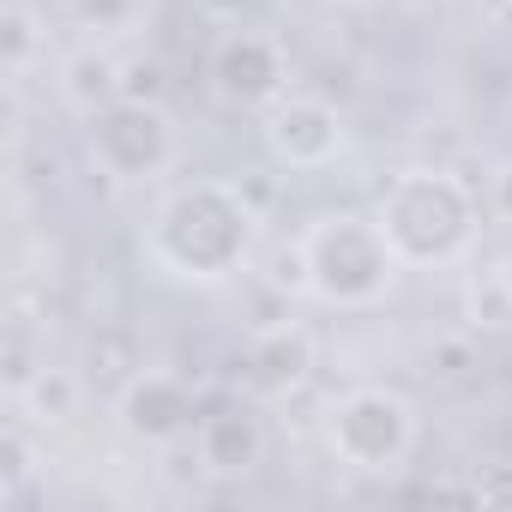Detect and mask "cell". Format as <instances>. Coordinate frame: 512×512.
Instances as JSON below:
<instances>
[{
  "label": "cell",
  "instance_id": "obj_1",
  "mask_svg": "<svg viewBox=\"0 0 512 512\" xmlns=\"http://www.w3.org/2000/svg\"><path fill=\"white\" fill-rule=\"evenodd\" d=\"M109 91H121V67H115L103 49H85L79 61H67V97H73L79 109L103 103Z\"/></svg>",
  "mask_w": 512,
  "mask_h": 512
}]
</instances>
